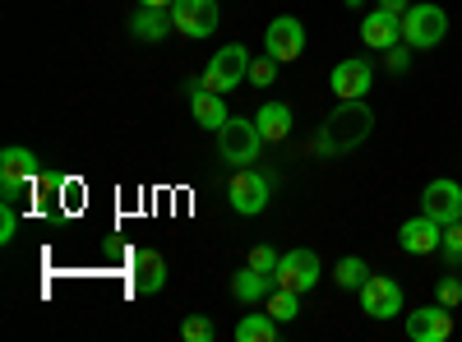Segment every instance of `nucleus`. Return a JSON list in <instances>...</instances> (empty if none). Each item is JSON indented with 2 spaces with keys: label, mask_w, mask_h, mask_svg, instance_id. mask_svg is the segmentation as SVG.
Returning a JSON list of instances; mask_svg holds the SVG:
<instances>
[{
  "label": "nucleus",
  "mask_w": 462,
  "mask_h": 342,
  "mask_svg": "<svg viewBox=\"0 0 462 342\" xmlns=\"http://www.w3.org/2000/svg\"><path fill=\"white\" fill-rule=\"evenodd\" d=\"M370 130H374V111L365 106V97H356V102H337L328 116H324V125H319V153L324 158H346L352 148H361L365 139H370Z\"/></svg>",
  "instance_id": "nucleus-1"
},
{
  "label": "nucleus",
  "mask_w": 462,
  "mask_h": 342,
  "mask_svg": "<svg viewBox=\"0 0 462 342\" xmlns=\"http://www.w3.org/2000/svg\"><path fill=\"white\" fill-rule=\"evenodd\" d=\"M263 143H268V139H263L259 125L245 121V116H231V121L217 130V153H222L226 167H254L259 153H263Z\"/></svg>",
  "instance_id": "nucleus-2"
},
{
  "label": "nucleus",
  "mask_w": 462,
  "mask_h": 342,
  "mask_svg": "<svg viewBox=\"0 0 462 342\" xmlns=\"http://www.w3.org/2000/svg\"><path fill=\"white\" fill-rule=\"evenodd\" d=\"M226 199L241 217H259L268 208V199H273V176L259 167H236V176L226 185Z\"/></svg>",
  "instance_id": "nucleus-3"
},
{
  "label": "nucleus",
  "mask_w": 462,
  "mask_h": 342,
  "mask_svg": "<svg viewBox=\"0 0 462 342\" xmlns=\"http://www.w3.org/2000/svg\"><path fill=\"white\" fill-rule=\"evenodd\" d=\"M448 37V14L439 5H411L402 14V42L416 47V51H430Z\"/></svg>",
  "instance_id": "nucleus-4"
},
{
  "label": "nucleus",
  "mask_w": 462,
  "mask_h": 342,
  "mask_svg": "<svg viewBox=\"0 0 462 342\" xmlns=\"http://www.w3.org/2000/svg\"><path fill=\"white\" fill-rule=\"evenodd\" d=\"M32 185H37V153L32 148H19V143L0 148V195L14 204Z\"/></svg>",
  "instance_id": "nucleus-5"
},
{
  "label": "nucleus",
  "mask_w": 462,
  "mask_h": 342,
  "mask_svg": "<svg viewBox=\"0 0 462 342\" xmlns=\"http://www.w3.org/2000/svg\"><path fill=\"white\" fill-rule=\"evenodd\" d=\"M250 79V51L245 47H222V51H213V60H208V69H204V88H213V93H231V88H241Z\"/></svg>",
  "instance_id": "nucleus-6"
},
{
  "label": "nucleus",
  "mask_w": 462,
  "mask_h": 342,
  "mask_svg": "<svg viewBox=\"0 0 462 342\" xmlns=\"http://www.w3.org/2000/svg\"><path fill=\"white\" fill-rule=\"evenodd\" d=\"M420 213L435 217L439 226L462 222V185L453 176H435L426 189H420Z\"/></svg>",
  "instance_id": "nucleus-7"
},
{
  "label": "nucleus",
  "mask_w": 462,
  "mask_h": 342,
  "mask_svg": "<svg viewBox=\"0 0 462 342\" xmlns=\"http://www.w3.org/2000/svg\"><path fill=\"white\" fill-rule=\"evenodd\" d=\"M171 23H176V32L180 37H213L217 32V23H222V14H217V0H176L171 5Z\"/></svg>",
  "instance_id": "nucleus-8"
},
{
  "label": "nucleus",
  "mask_w": 462,
  "mask_h": 342,
  "mask_svg": "<svg viewBox=\"0 0 462 342\" xmlns=\"http://www.w3.org/2000/svg\"><path fill=\"white\" fill-rule=\"evenodd\" d=\"M319 254L315 250H287L282 259H278V269H273V282L278 287H287V291H310L315 282H319Z\"/></svg>",
  "instance_id": "nucleus-9"
},
{
  "label": "nucleus",
  "mask_w": 462,
  "mask_h": 342,
  "mask_svg": "<svg viewBox=\"0 0 462 342\" xmlns=\"http://www.w3.org/2000/svg\"><path fill=\"white\" fill-rule=\"evenodd\" d=\"M361 310H365L370 319H398V310H402V287H398V278L370 273L365 287H361Z\"/></svg>",
  "instance_id": "nucleus-10"
},
{
  "label": "nucleus",
  "mask_w": 462,
  "mask_h": 342,
  "mask_svg": "<svg viewBox=\"0 0 462 342\" xmlns=\"http://www.w3.org/2000/svg\"><path fill=\"white\" fill-rule=\"evenodd\" d=\"M263 51L273 56L278 65H282V60H296V56L305 51V23L291 19V14H278L273 23L263 28Z\"/></svg>",
  "instance_id": "nucleus-11"
},
{
  "label": "nucleus",
  "mask_w": 462,
  "mask_h": 342,
  "mask_svg": "<svg viewBox=\"0 0 462 342\" xmlns=\"http://www.w3.org/2000/svg\"><path fill=\"white\" fill-rule=\"evenodd\" d=\"M370 84H374V69H370V60H361V56L337 60L333 74H328V88L337 93V102H356V97H365Z\"/></svg>",
  "instance_id": "nucleus-12"
},
{
  "label": "nucleus",
  "mask_w": 462,
  "mask_h": 342,
  "mask_svg": "<svg viewBox=\"0 0 462 342\" xmlns=\"http://www.w3.org/2000/svg\"><path fill=\"white\" fill-rule=\"evenodd\" d=\"M407 337L411 342H448L453 337V310L448 306H420L407 315Z\"/></svg>",
  "instance_id": "nucleus-13"
},
{
  "label": "nucleus",
  "mask_w": 462,
  "mask_h": 342,
  "mask_svg": "<svg viewBox=\"0 0 462 342\" xmlns=\"http://www.w3.org/2000/svg\"><path fill=\"white\" fill-rule=\"evenodd\" d=\"M439 241H444V226L435 222V217H407L402 226H398V245L407 250V254H435L439 250Z\"/></svg>",
  "instance_id": "nucleus-14"
},
{
  "label": "nucleus",
  "mask_w": 462,
  "mask_h": 342,
  "mask_svg": "<svg viewBox=\"0 0 462 342\" xmlns=\"http://www.w3.org/2000/svg\"><path fill=\"white\" fill-rule=\"evenodd\" d=\"M130 282L139 296H158L167 287V259L158 250H134L130 259Z\"/></svg>",
  "instance_id": "nucleus-15"
},
{
  "label": "nucleus",
  "mask_w": 462,
  "mask_h": 342,
  "mask_svg": "<svg viewBox=\"0 0 462 342\" xmlns=\"http://www.w3.org/2000/svg\"><path fill=\"white\" fill-rule=\"evenodd\" d=\"M361 42H365L370 51H389V47H398V42H402V19L383 14V10H370V14L361 19Z\"/></svg>",
  "instance_id": "nucleus-16"
},
{
  "label": "nucleus",
  "mask_w": 462,
  "mask_h": 342,
  "mask_svg": "<svg viewBox=\"0 0 462 342\" xmlns=\"http://www.w3.org/2000/svg\"><path fill=\"white\" fill-rule=\"evenodd\" d=\"M189 116H195L204 130H222L231 116H226V102H222V93H213V88H199V93H189Z\"/></svg>",
  "instance_id": "nucleus-17"
},
{
  "label": "nucleus",
  "mask_w": 462,
  "mask_h": 342,
  "mask_svg": "<svg viewBox=\"0 0 462 342\" xmlns=\"http://www.w3.org/2000/svg\"><path fill=\"white\" fill-rule=\"evenodd\" d=\"M171 10H152V5H139L130 14V32L139 37V42H162V37L171 32Z\"/></svg>",
  "instance_id": "nucleus-18"
},
{
  "label": "nucleus",
  "mask_w": 462,
  "mask_h": 342,
  "mask_svg": "<svg viewBox=\"0 0 462 342\" xmlns=\"http://www.w3.org/2000/svg\"><path fill=\"white\" fill-rule=\"evenodd\" d=\"M254 125H259V134H263L268 143H282V139L291 134V106H287V102H263V106L254 111Z\"/></svg>",
  "instance_id": "nucleus-19"
},
{
  "label": "nucleus",
  "mask_w": 462,
  "mask_h": 342,
  "mask_svg": "<svg viewBox=\"0 0 462 342\" xmlns=\"http://www.w3.org/2000/svg\"><path fill=\"white\" fill-rule=\"evenodd\" d=\"M273 287H278L273 273H259V269H250V263H245L236 278H231V296L245 300V306H254V300H268V291H273Z\"/></svg>",
  "instance_id": "nucleus-20"
},
{
  "label": "nucleus",
  "mask_w": 462,
  "mask_h": 342,
  "mask_svg": "<svg viewBox=\"0 0 462 342\" xmlns=\"http://www.w3.org/2000/svg\"><path fill=\"white\" fill-rule=\"evenodd\" d=\"M273 337H278V319L268 310H250L236 324V342H273Z\"/></svg>",
  "instance_id": "nucleus-21"
},
{
  "label": "nucleus",
  "mask_w": 462,
  "mask_h": 342,
  "mask_svg": "<svg viewBox=\"0 0 462 342\" xmlns=\"http://www.w3.org/2000/svg\"><path fill=\"white\" fill-rule=\"evenodd\" d=\"M268 315H273L278 324H291V319L300 315V291L273 287V291H268Z\"/></svg>",
  "instance_id": "nucleus-22"
},
{
  "label": "nucleus",
  "mask_w": 462,
  "mask_h": 342,
  "mask_svg": "<svg viewBox=\"0 0 462 342\" xmlns=\"http://www.w3.org/2000/svg\"><path fill=\"white\" fill-rule=\"evenodd\" d=\"M333 278H337V287H346V291H361V287H365V278H370V269H365V259L346 254V259H337Z\"/></svg>",
  "instance_id": "nucleus-23"
},
{
  "label": "nucleus",
  "mask_w": 462,
  "mask_h": 342,
  "mask_svg": "<svg viewBox=\"0 0 462 342\" xmlns=\"http://www.w3.org/2000/svg\"><path fill=\"white\" fill-rule=\"evenodd\" d=\"M439 254H444V263H448V269H462V222H448V226H444Z\"/></svg>",
  "instance_id": "nucleus-24"
},
{
  "label": "nucleus",
  "mask_w": 462,
  "mask_h": 342,
  "mask_svg": "<svg viewBox=\"0 0 462 342\" xmlns=\"http://www.w3.org/2000/svg\"><path fill=\"white\" fill-rule=\"evenodd\" d=\"M273 79H278V60L268 56V51L254 56V60H250V84H254V88H273Z\"/></svg>",
  "instance_id": "nucleus-25"
},
{
  "label": "nucleus",
  "mask_w": 462,
  "mask_h": 342,
  "mask_svg": "<svg viewBox=\"0 0 462 342\" xmlns=\"http://www.w3.org/2000/svg\"><path fill=\"white\" fill-rule=\"evenodd\" d=\"M213 319L208 315H185V324H180V337L185 342H213Z\"/></svg>",
  "instance_id": "nucleus-26"
},
{
  "label": "nucleus",
  "mask_w": 462,
  "mask_h": 342,
  "mask_svg": "<svg viewBox=\"0 0 462 342\" xmlns=\"http://www.w3.org/2000/svg\"><path fill=\"white\" fill-rule=\"evenodd\" d=\"M435 300H439V306H448V310H457V306H462V278H457V269L439 278V287H435Z\"/></svg>",
  "instance_id": "nucleus-27"
},
{
  "label": "nucleus",
  "mask_w": 462,
  "mask_h": 342,
  "mask_svg": "<svg viewBox=\"0 0 462 342\" xmlns=\"http://www.w3.org/2000/svg\"><path fill=\"white\" fill-rule=\"evenodd\" d=\"M278 259H282V254H278L273 245H254V250H250V269H259V273H273V269H278Z\"/></svg>",
  "instance_id": "nucleus-28"
},
{
  "label": "nucleus",
  "mask_w": 462,
  "mask_h": 342,
  "mask_svg": "<svg viewBox=\"0 0 462 342\" xmlns=\"http://www.w3.org/2000/svg\"><path fill=\"white\" fill-rule=\"evenodd\" d=\"M14 232H19V213H14V204L5 199V204H0V245H10Z\"/></svg>",
  "instance_id": "nucleus-29"
},
{
  "label": "nucleus",
  "mask_w": 462,
  "mask_h": 342,
  "mask_svg": "<svg viewBox=\"0 0 462 342\" xmlns=\"http://www.w3.org/2000/svg\"><path fill=\"white\" fill-rule=\"evenodd\" d=\"M383 65H389L393 74H402V69L411 65V51H407V42H398V47H389V51H383Z\"/></svg>",
  "instance_id": "nucleus-30"
},
{
  "label": "nucleus",
  "mask_w": 462,
  "mask_h": 342,
  "mask_svg": "<svg viewBox=\"0 0 462 342\" xmlns=\"http://www.w3.org/2000/svg\"><path fill=\"white\" fill-rule=\"evenodd\" d=\"M379 10H383V14H393V19H402V14L411 10V0H379Z\"/></svg>",
  "instance_id": "nucleus-31"
},
{
  "label": "nucleus",
  "mask_w": 462,
  "mask_h": 342,
  "mask_svg": "<svg viewBox=\"0 0 462 342\" xmlns=\"http://www.w3.org/2000/svg\"><path fill=\"white\" fill-rule=\"evenodd\" d=\"M134 5H152V10H171L176 0H134Z\"/></svg>",
  "instance_id": "nucleus-32"
},
{
  "label": "nucleus",
  "mask_w": 462,
  "mask_h": 342,
  "mask_svg": "<svg viewBox=\"0 0 462 342\" xmlns=\"http://www.w3.org/2000/svg\"><path fill=\"white\" fill-rule=\"evenodd\" d=\"M342 5H346V10H361V0H342Z\"/></svg>",
  "instance_id": "nucleus-33"
}]
</instances>
